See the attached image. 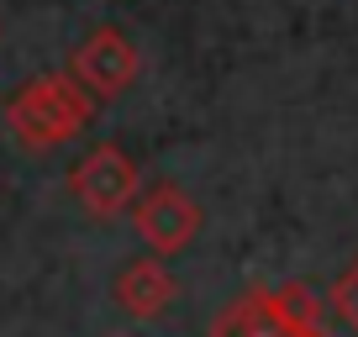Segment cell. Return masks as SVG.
I'll return each mask as SVG.
<instances>
[{
    "label": "cell",
    "instance_id": "cell-1",
    "mask_svg": "<svg viewBox=\"0 0 358 337\" xmlns=\"http://www.w3.org/2000/svg\"><path fill=\"white\" fill-rule=\"evenodd\" d=\"M90 116H95V95H90L69 69L64 74L27 79L22 90L6 101V127H11V137L22 148H32V153L74 143V137L90 127Z\"/></svg>",
    "mask_w": 358,
    "mask_h": 337
},
{
    "label": "cell",
    "instance_id": "cell-2",
    "mask_svg": "<svg viewBox=\"0 0 358 337\" xmlns=\"http://www.w3.org/2000/svg\"><path fill=\"white\" fill-rule=\"evenodd\" d=\"M69 195L85 206V216L95 222H111V216H127L132 201L143 195V174H137L132 153L116 143H95L69 174Z\"/></svg>",
    "mask_w": 358,
    "mask_h": 337
},
{
    "label": "cell",
    "instance_id": "cell-3",
    "mask_svg": "<svg viewBox=\"0 0 358 337\" xmlns=\"http://www.w3.org/2000/svg\"><path fill=\"white\" fill-rule=\"evenodd\" d=\"M132 232L143 237L148 253H158V259H169V253H185V248L201 237V206L190 201V195L179 190L174 180H158V185H143V195L132 201Z\"/></svg>",
    "mask_w": 358,
    "mask_h": 337
},
{
    "label": "cell",
    "instance_id": "cell-4",
    "mask_svg": "<svg viewBox=\"0 0 358 337\" xmlns=\"http://www.w3.org/2000/svg\"><path fill=\"white\" fill-rule=\"evenodd\" d=\"M69 74L95 95V106H101V101H122V95L137 85V74H143V53H137V43L127 32H116V27H95V32L74 48Z\"/></svg>",
    "mask_w": 358,
    "mask_h": 337
},
{
    "label": "cell",
    "instance_id": "cell-5",
    "mask_svg": "<svg viewBox=\"0 0 358 337\" xmlns=\"http://www.w3.org/2000/svg\"><path fill=\"white\" fill-rule=\"evenodd\" d=\"M179 295L174 274L164 269V259H132L122 274H116V306H122L132 322H153V316L169 311V301Z\"/></svg>",
    "mask_w": 358,
    "mask_h": 337
},
{
    "label": "cell",
    "instance_id": "cell-6",
    "mask_svg": "<svg viewBox=\"0 0 358 337\" xmlns=\"http://www.w3.org/2000/svg\"><path fill=\"white\" fill-rule=\"evenodd\" d=\"M211 337H295V332L274 316L268 290H243L237 301H227L222 311H216Z\"/></svg>",
    "mask_w": 358,
    "mask_h": 337
},
{
    "label": "cell",
    "instance_id": "cell-7",
    "mask_svg": "<svg viewBox=\"0 0 358 337\" xmlns=\"http://www.w3.org/2000/svg\"><path fill=\"white\" fill-rule=\"evenodd\" d=\"M268 306H274V316H280L295 337L311 332V327H322V311H327V301H316V290H311V285H301V280L274 285V290H268Z\"/></svg>",
    "mask_w": 358,
    "mask_h": 337
},
{
    "label": "cell",
    "instance_id": "cell-8",
    "mask_svg": "<svg viewBox=\"0 0 358 337\" xmlns=\"http://www.w3.org/2000/svg\"><path fill=\"white\" fill-rule=\"evenodd\" d=\"M327 306H332V311L358 332V259L348 264L343 274H337V285H332V295H327Z\"/></svg>",
    "mask_w": 358,
    "mask_h": 337
},
{
    "label": "cell",
    "instance_id": "cell-9",
    "mask_svg": "<svg viewBox=\"0 0 358 337\" xmlns=\"http://www.w3.org/2000/svg\"><path fill=\"white\" fill-rule=\"evenodd\" d=\"M301 337H332V332H327V327H311V332H301Z\"/></svg>",
    "mask_w": 358,
    "mask_h": 337
},
{
    "label": "cell",
    "instance_id": "cell-10",
    "mask_svg": "<svg viewBox=\"0 0 358 337\" xmlns=\"http://www.w3.org/2000/svg\"><path fill=\"white\" fill-rule=\"evenodd\" d=\"M122 337H137V332H122Z\"/></svg>",
    "mask_w": 358,
    "mask_h": 337
}]
</instances>
